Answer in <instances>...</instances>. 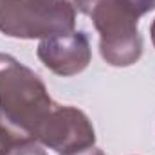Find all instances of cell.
Instances as JSON below:
<instances>
[{
  "label": "cell",
  "instance_id": "6da1fadb",
  "mask_svg": "<svg viewBox=\"0 0 155 155\" xmlns=\"http://www.w3.org/2000/svg\"><path fill=\"white\" fill-rule=\"evenodd\" d=\"M52 108V99L38 74L0 52V126L13 141H36Z\"/></svg>",
  "mask_w": 155,
  "mask_h": 155
},
{
  "label": "cell",
  "instance_id": "7a4b0ae2",
  "mask_svg": "<svg viewBox=\"0 0 155 155\" xmlns=\"http://www.w3.org/2000/svg\"><path fill=\"white\" fill-rule=\"evenodd\" d=\"M79 13L92 18L99 33V51L112 67H128L143 54L139 16L123 0H74Z\"/></svg>",
  "mask_w": 155,
  "mask_h": 155
},
{
  "label": "cell",
  "instance_id": "3957f363",
  "mask_svg": "<svg viewBox=\"0 0 155 155\" xmlns=\"http://www.w3.org/2000/svg\"><path fill=\"white\" fill-rule=\"evenodd\" d=\"M76 7L69 0H0V33L11 38H49L74 31Z\"/></svg>",
  "mask_w": 155,
  "mask_h": 155
},
{
  "label": "cell",
  "instance_id": "277c9868",
  "mask_svg": "<svg viewBox=\"0 0 155 155\" xmlns=\"http://www.w3.org/2000/svg\"><path fill=\"white\" fill-rule=\"evenodd\" d=\"M38 143L69 155L90 148L96 143V132L90 119L74 107H56L43 121L38 132Z\"/></svg>",
  "mask_w": 155,
  "mask_h": 155
},
{
  "label": "cell",
  "instance_id": "5b68a950",
  "mask_svg": "<svg viewBox=\"0 0 155 155\" xmlns=\"http://www.w3.org/2000/svg\"><path fill=\"white\" fill-rule=\"evenodd\" d=\"M38 58L54 74L74 76L88 67L92 60V49L87 35L81 31L60 33L40 41Z\"/></svg>",
  "mask_w": 155,
  "mask_h": 155
},
{
  "label": "cell",
  "instance_id": "8992f818",
  "mask_svg": "<svg viewBox=\"0 0 155 155\" xmlns=\"http://www.w3.org/2000/svg\"><path fill=\"white\" fill-rule=\"evenodd\" d=\"M7 155H47V153L36 141H22V143H16Z\"/></svg>",
  "mask_w": 155,
  "mask_h": 155
},
{
  "label": "cell",
  "instance_id": "52a82bcc",
  "mask_svg": "<svg viewBox=\"0 0 155 155\" xmlns=\"http://www.w3.org/2000/svg\"><path fill=\"white\" fill-rule=\"evenodd\" d=\"M137 16H143L155 9V0H123Z\"/></svg>",
  "mask_w": 155,
  "mask_h": 155
},
{
  "label": "cell",
  "instance_id": "ba28073f",
  "mask_svg": "<svg viewBox=\"0 0 155 155\" xmlns=\"http://www.w3.org/2000/svg\"><path fill=\"white\" fill-rule=\"evenodd\" d=\"M15 144H16V143L13 141V137L0 126V155H7Z\"/></svg>",
  "mask_w": 155,
  "mask_h": 155
},
{
  "label": "cell",
  "instance_id": "9c48e42d",
  "mask_svg": "<svg viewBox=\"0 0 155 155\" xmlns=\"http://www.w3.org/2000/svg\"><path fill=\"white\" fill-rule=\"evenodd\" d=\"M69 155H105V153H103V150H99L96 146H90V148H85V150H79V152H74V153Z\"/></svg>",
  "mask_w": 155,
  "mask_h": 155
},
{
  "label": "cell",
  "instance_id": "30bf717a",
  "mask_svg": "<svg viewBox=\"0 0 155 155\" xmlns=\"http://www.w3.org/2000/svg\"><path fill=\"white\" fill-rule=\"evenodd\" d=\"M150 35H152V41H153V45H155V20H153V24H152V29H150Z\"/></svg>",
  "mask_w": 155,
  "mask_h": 155
},
{
  "label": "cell",
  "instance_id": "8fae6325",
  "mask_svg": "<svg viewBox=\"0 0 155 155\" xmlns=\"http://www.w3.org/2000/svg\"><path fill=\"white\" fill-rule=\"evenodd\" d=\"M35 2H52V0H35Z\"/></svg>",
  "mask_w": 155,
  "mask_h": 155
}]
</instances>
